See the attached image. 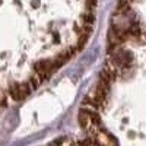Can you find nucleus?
Instances as JSON below:
<instances>
[{"instance_id":"nucleus-2","label":"nucleus","mask_w":146,"mask_h":146,"mask_svg":"<svg viewBox=\"0 0 146 146\" xmlns=\"http://www.w3.org/2000/svg\"><path fill=\"white\" fill-rule=\"evenodd\" d=\"M86 5H88V7L92 10V9L95 7V5H96V0H86Z\"/></svg>"},{"instance_id":"nucleus-1","label":"nucleus","mask_w":146,"mask_h":146,"mask_svg":"<svg viewBox=\"0 0 146 146\" xmlns=\"http://www.w3.org/2000/svg\"><path fill=\"white\" fill-rule=\"evenodd\" d=\"M95 16L92 12H88V13H83L80 18V27H92L94 25Z\"/></svg>"}]
</instances>
